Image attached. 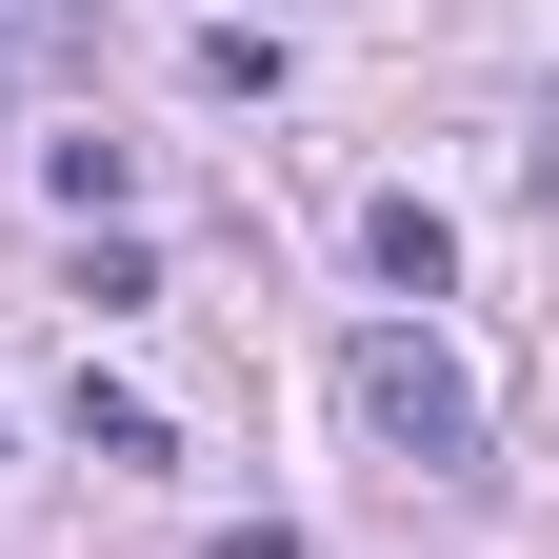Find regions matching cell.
Segmentation results:
<instances>
[{
  "label": "cell",
  "mask_w": 559,
  "mask_h": 559,
  "mask_svg": "<svg viewBox=\"0 0 559 559\" xmlns=\"http://www.w3.org/2000/svg\"><path fill=\"white\" fill-rule=\"evenodd\" d=\"M340 419H360L400 479H500V440H479V380H460L419 320H360V340H340Z\"/></svg>",
  "instance_id": "6da1fadb"
},
{
  "label": "cell",
  "mask_w": 559,
  "mask_h": 559,
  "mask_svg": "<svg viewBox=\"0 0 559 559\" xmlns=\"http://www.w3.org/2000/svg\"><path fill=\"white\" fill-rule=\"evenodd\" d=\"M81 60H100V0H0V120L40 81H81Z\"/></svg>",
  "instance_id": "7a4b0ae2"
},
{
  "label": "cell",
  "mask_w": 559,
  "mask_h": 559,
  "mask_svg": "<svg viewBox=\"0 0 559 559\" xmlns=\"http://www.w3.org/2000/svg\"><path fill=\"white\" fill-rule=\"evenodd\" d=\"M60 419H81V460H120V479H160V460H180V419L140 400V380H100V360H81V400H60Z\"/></svg>",
  "instance_id": "3957f363"
},
{
  "label": "cell",
  "mask_w": 559,
  "mask_h": 559,
  "mask_svg": "<svg viewBox=\"0 0 559 559\" xmlns=\"http://www.w3.org/2000/svg\"><path fill=\"white\" fill-rule=\"evenodd\" d=\"M360 260L400 280V300H440V280H460V221H440V200H360Z\"/></svg>",
  "instance_id": "277c9868"
},
{
  "label": "cell",
  "mask_w": 559,
  "mask_h": 559,
  "mask_svg": "<svg viewBox=\"0 0 559 559\" xmlns=\"http://www.w3.org/2000/svg\"><path fill=\"white\" fill-rule=\"evenodd\" d=\"M40 200H60V221H120L140 160H120V140H40Z\"/></svg>",
  "instance_id": "5b68a950"
},
{
  "label": "cell",
  "mask_w": 559,
  "mask_h": 559,
  "mask_svg": "<svg viewBox=\"0 0 559 559\" xmlns=\"http://www.w3.org/2000/svg\"><path fill=\"white\" fill-rule=\"evenodd\" d=\"M200 100H280V21H200Z\"/></svg>",
  "instance_id": "8992f818"
},
{
  "label": "cell",
  "mask_w": 559,
  "mask_h": 559,
  "mask_svg": "<svg viewBox=\"0 0 559 559\" xmlns=\"http://www.w3.org/2000/svg\"><path fill=\"white\" fill-rule=\"evenodd\" d=\"M520 180H539V200H559V81H539V140H520Z\"/></svg>",
  "instance_id": "52a82bcc"
},
{
  "label": "cell",
  "mask_w": 559,
  "mask_h": 559,
  "mask_svg": "<svg viewBox=\"0 0 559 559\" xmlns=\"http://www.w3.org/2000/svg\"><path fill=\"white\" fill-rule=\"evenodd\" d=\"M221 559H300V539H280V520H221Z\"/></svg>",
  "instance_id": "ba28073f"
}]
</instances>
